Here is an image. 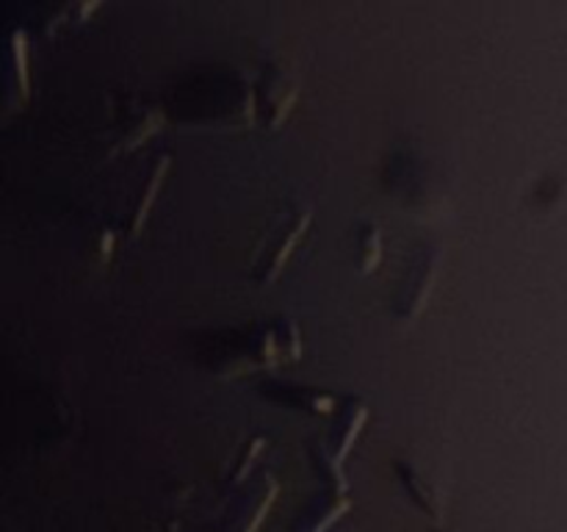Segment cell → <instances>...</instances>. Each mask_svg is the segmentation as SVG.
<instances>
[{"label": "cell", "mask_w": 567, "mask_h": 532, "mask_svg": "<svg viewBox=\"0 0 567 532\" xmlns=\"http://www.w3.org/2000/svg\"><path fill=\"white\" fill-rule=\"evenodd\" d=\"M308 219H310V214H308V211H302V214H297V216H288V219L282 222V225L277 227L275 233H271L275 244H266L264 258L258 260V277H260V280H275V277L280 275L282 264H286V258H288V253H291L293 244L299 242V236H302L305 227H308Z\"/></svg>", "instance_id": "6da1fadb"}, {"label": "cell", "mask_w": 567, "mask_h": 532, "mask_svg": "<svg viewBox=\"0 0 567 532\" xmlns=\"http://www.w3.org/2000/svg\"><path fill=\"white\" fill-rule=\"evenodd\" d=\"M435 260H437V253H435V249H430V253H426L424 258H421L419 264L410 269L408 280H404V283H413V288H410V291H404V294H399L396 308H399V314L408 316V319H410V316L419 314V310L424 308L426 297H430L432 283H435Z\"/></svg>", "instance_id": "7a4b0ae2"}, {"label": "cell", "mask_w": 567, "mask_h": 532, "mask_svg": "<svg viewBox=\"0 0 567 532\" xmlns=\"http://www.w3.org/2000/svg\"><path fill=\"white\" fill-rule=\"evenodd\" d=\"M365 416H369V410H365L363 402H349L347 408H343V419H341V436H338V447H336V458L343 460L347 458L349 447H352V441L358 438V432L363 430V421Z\"/></svg>", "instance_id": "3957f363"}, {"label": "cell", "mask_w": 567, "mask_h": 532, "mask_svg": "<svg viewBox=\"0 0 567 532\" xmlns=\"http://www.w3.org/2000/svg\"><path fill=\"white\" fill-rule=\"evenodd\" d=\"M11 59H14V94L20 103L28 94V39L20 28L11 33Z\"/></svg>", "instance_id": "277c9868"}, {"label": "cell", "mask_w": 567, "mask_h": 532, "mask_svg": "<svg viewBox=\"0 0 567 532\" xmlns=\"http://www.w3.org/2000/svg\"><path fill=\"white\" fill-rule=\"evenodd\" d=\"M166 170H169V155H161L158 164L153 166V175L147 177V186H144L142 200H138L136 214H133V231H138V227H142L144 216H147V211H150V203H153V197H155V192H158L161 181H164Z\"/></svg>", "instance_id": "5b68a950"}, {"label": "cell", "mask_w": 567, "mask_h": 532, "mask_svg": "<svg viewBox=\"0 0 567 532\" xmlns=\"http://www.w3.org/2000/svg\"><path fill=\"white\" fill-rule=\"evenodd\" d=\"M396 471L402 474V480L408 482V488H410V493L415 497V502H419L426 513H437V508H441V499H437L435 493L424 485V482H419V477L413 474V469H410L408 463H399Z\"/></svg>", "instance_id": "8992f818"}, {"label": "cell", "mask_w": 567, "mask_h": 532, "mask_svg": "<svg viewBox=\"0 0 567 532\" xmlns=\"http://www.w3.org/2000/svg\"><path fill=\"white\" fill-rule=\"evenodd\" d=\"M380 253H382V244H380V227L374 225H365L360 231V269L371 272L377 264H380Z\"/></svg>", "instance_id": "52a82bcc"}, {"label": "cell", "mask_w": 567, "mask_h": 532, "mask_svg": "<svg viewBox=\"0 0 567 532\" xmlns=\"http://www.w3.org/2000/svg\"><path fill=\"white\" fill-rule=\"evenodd\" d=\"M264 438H255V441H249V449H247V454H241V460H238V466H236V471H233V480H241L244 474H247L249 471V463H252L255 458H258V452L260 449H264Z\"/></svg>", "instance_id": "ba28073f"}]
</instances>
